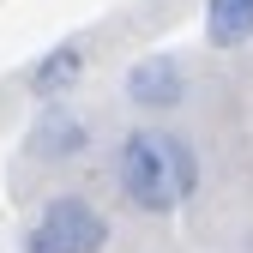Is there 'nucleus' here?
I'll list each match as a JSON object with an SVG mask.
<instances>
[{
	"label": "nucleus",
	"instance_id": "nucleus-4",
	"mask_svg": "<svg viewBox=\"0 0 253 253\" xmlns=\"http://www.w3.org/2000/svg\"><path fill=\"white\" fill-rule=\"evenodd\" d=\"M24 151L37 157V163H79L90 151V121L67 103H42V115L30 121L24 133Z\"/></svg>",
	"mask_w": 253,
	"mask_h": 253
},
{
	"label": "nucleus",
	"instance_id": "nucleus-5",
	"mask_svg": "<svg viewBox=\"0 0 253 253\" xmlns=\"http://www.w3.org/2000/svg\"><path fill=\"white\" fill-rule=\"evenodd\" d=\"M84 67H90V48L79 37L42 48L37 60H30V97H37V103H67L73 90L84 84Z\"/></svg>",
	"mask_w": 253,
	"mask_h": 253
},
{
	"label": "nucleus",
	"instance_id": "nucleus-2",
	"mask_svg": "<svg viewBox=\"0 0 253 253\" xmlns=\"http://www.w3.org/2000/svg\"><path fill=\"white\" fill-rule=\"evenodd\" d=\"M109 217L97 199H84V193H54L42 199V211L24 223L18 235V253H103L109 247Z\"/></svg>",
	"mask_w": 253,
	"mask_h": 253
},
{
	"label": "nucleus",
	"instance_id": "nucleus-1",
	"mask_svg": "<svg viewBox=\"0 0 253 253\" xmlns=\"http://www.w3.org/2000/svg\"><path fill=\"white\" fill-rule=\"evenodd\" d=\"M115 187L121 199L133 205L139 217H175L181 205L199 199L205 187V163L187 133H169V126H126L115 139Z\"/></svg>",
	"mask_w": 253,
	"mask_h": 253
},
{
	"label": "nucleus",
	"instance_id": "nucleus-3",
	"mask_svg": "<svg viewBox=\"0 0 253 253\" xmlns=\"http://www.w3.org/2000/svg\"><path fill=\"white\" fill-rule=\"evenodd\" d=\"M121 97L133 103L139 115H169L187 103V67H181V54H139L133 67H126L121 79Z\"/></svg>",
	"mask_w": 253,
	"mask_h": 253
},
{
	"label": "nucleus",
	"instance_id": "nucleus-6",
	"mask_svg": "<svg viewBox=\"0 0 253 253\" xmlns=\"http://www.w3.org/2000/svg\"><path fill=\"white\" fill-rule=\"evenodd\" d=\"M205 42L247 48L253 42V0H205Z\"/></svg>",
	"mask_w": 253,
	"mask_h": 253
}]
</instances>
